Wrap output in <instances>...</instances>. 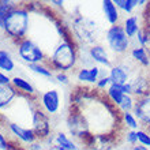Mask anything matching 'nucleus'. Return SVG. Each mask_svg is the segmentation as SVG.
Segmentation results:
<instances>
[{"label": "nucleus", "mask_w": 150, "mask_h": 150, "mask_svg": "<svg viewBox=\"0 0 150 150\" xmlns=\"http://www.w3.org/2000/svg\"><path fill=\"white\" fill-rule=\"evenodd\" d=\"M29 29V11L25 7H14L8 12L4 22V33L10 38L21 41L25 38V34Z\"/></svg>", "instance_id": "nucleus-1"}, {"label": "nucleus", "mask_w": 150, "mask_h": 150, "mask_svg": "<svg viewBox=\"0 0 150 150\" xmlns=\"http://www.w3.org/2000/svg\"><path fill=\"white\" fill-rule=\"evenodd\" d=\"M78 60L76 51L68 40H64L55 48L51 56V66L59 72H66L75 67Z\"/></svg>", "instance_id": "nucleus-2"}, {"label": "nucleus", "mask_w": 150, "mask_h": 150, "mask_svg": "<svg viewBox=\"0 0 150 150\" xmlns=\"http://www.w3.org/2000/svg\"><path fill=\"white\" fill-rule=\"evenodd\" d=\"M105 40L111 51H113L117 55H123L130 49L131 40L127 37L122 25H115L108 29L105 33Z\"/></svg>", "instance_id": "nucleus-3"}, {"label": "nucleus", "mask_w": 150, "mask_h": 150, "mask_svg": "<svg viewBox=\"0 0 150 150\" xmlns=\"http://www.w3.org/2000/svg\"><path fill=\"white\" fill-rule=\"evenodd\" d=\"M18 55L25 63H28V66L40 64L45 59L42 49L29 38H23L18 41Z\"/></svg>", "instance_id": "nucleus-4"}, {"label": "nucleus", "mask_w": 150, "mask_h": 150, "mask_svg": "<svg viewBox=\"0 0 150 150\" xmlns=\"http://www.w3.org/2000/svg\"><path fill=\"white\" fill-rule=\"evenodd\" d=\"M33 132L37 139H48L51 135V123L47 113L41 109L33 111Z\"/></svg>", "instance_id": "nucleus-5"}, {"label": "nucleus", "mask_w": 150, "mask_h": 150, "mask_svg": "<svg viewBox=\"0 0 150 150\" xmlns=\"http://www.w3.org/2000/svg\"><path fill=\"white\" fill-rule=\"evenodd\" d=\"M67 127L76 138L89 137V124L81 113H70L67 119Z\"/></svg>", "instance_id": "nucleus-6"}, {"label": "nucleus", "mask_w": 150, "mask_h": 150, "mask_svg": "<svg viewBox=\"0 0 150 150\" xmlns=\"http://www.w3.org/2000/svg\"><path fill=\"white\" fill-rule=\"evenodd\" d=\"M132 113L143 126H150V93L139 97L135 101V107Z\"/></svg>", "instance_id": "nucleus-7"}, {"label": "nucleus", "mask_w": 150, "mask_h": 150, "mask_svg": "<svg viewBox=\"0 0 150 150\" xmlns=\"http://www.w3.org/2000/svg\"><path fill=\"white\" fill-rule=\"evenodd\" d=\"M41 105L49 115H55L60 109V94L56 89L48 90L41 94Z\"/></svg>", "instance_id": "nucleus-8"}, {"label": "nucleus", "mask_w": 150, "mask_h": 150, "mask_svg": "<svg viewBox=\"0 0 150 150\" xmlns=\"http://www.w3.org/2000/svg\"><path fill=\"white\" fill-rule=\"evenodd\" d=\"M109 79H111L112 85H126L130 82V72L126 68V66L123 64H117V66H112L109 68V74H108Z\"/></svg>", "instance_id": "nucleus-9"}, {"label": "nucleus", "mask_w": 150, "mask_h": 150, "mask_svg": "<svg viewBox=\"0 0 150 150\" xmlns=\"http://www.w3.org/2000/svg\"><path fill=\"white\" fill-rule=\"evenodd\" d=\"M8 128L11 131L12 134L15 135L16 138L22 141L23 143H29V145H33V143L36 142V134L33 132L32 128H25V127L19 126V124H16V123H10L8 124Z\"/></svg>", "instance_id": "nucleus-10"}, {"label": "nucleus", "mask_w": 150, "mask_h": 150, "mask_svg": "<svg viewBox=\"0 0 150 150\" xmlns=\"http://www.w3.org/2000/svg\"><path fill=\"white\" fill-rule=\"evenodd\" d=\"M100 74H101V68L98 66H91V67L86 68L83 67L76 72V79L82 83H97L100 79Z\"/></svg>", "instance_id": "nucleus-11"}, {"label": "nucleus", "mask_w": 150, "mask_h": 150, "mask_svg": "<svg viewBox=\"0 0 150 150\" xmlns=\"http://www.w3.org/2000/svg\"><path fill=\"white\" fill-rule=\"evenodd\" d=\"M89 56H90L91 62H96V63L105 66V67H112L109 55H108L107 49L103 45H93L89 49Z\"/></svg>", "instance_id": "nucleus-12"}, {"label": "nucleus", "mask_w": 150, "mask_h": 150, "mask_svg": "<svg viewBox=\"0 0 150 150\" xmlns=\"http://www.w3.org/2000/svg\"><path fill=\"white\" fill-rule=\"evenodd\" d=\"M103 11H104V16L108 21V23L115 26L119 25L120 21V12L119 8L116 7V4L113 3V0H104L103 1Z\"/></svg>", "instance_id": "nucleus-13"}, {"label": "nucleus", "mask_w": 150, "mask_h": 150, "mask_svg": "<svg viewBox=\"0 0 150 150\" xmlns=\"http://www.w3.org/2000/svg\"><path fill=\"white\" fill-rule=\"evenodd\" d=\"M53 143H55V146H53L55 150H81V147H79L72 139L68 138L67 134H64V132H57V134H55V137H53Z\"/></svg>", "instance_id": "nucleus-14"}, {"label": "nucleus", "mask_w": 150, "mask_h": 150, "mask_svg": "<svg viewBox=\"0 0 150 150\" xmlns=\"http://www.w3.org/2000/svg\"><path fill=\"white\" fill-rule=\"evenodd\" d=\"M16 89L10 85H0V109L8 107L12 103V100L16 97Z\"/></svg>", "instance_id": "nucleus-15"}, {"label": "nucleus", "mask_w": 150, "mask_h": 150, "mask_svg": "<svg viewBox=\"0 0 150 150\" xmlns=\"http://www.w3.org/2000/svg\"><path fill=\"white\" fill-rule=\"evenodd\" d=\"M123 29H124V32H126L127 37L130 40L135 38L137 37V34H138V32L141 30V26H139V18L138 15H130L127 16L126 19H124V22H123Z\"/></svg>", "instance_id": "nucleus-16"}, {"label": "nucleus", "mask_w": 150, "mask_h": 150, "mask_svg": "<svg viewBox=\"0 0 150 150\" xmlns=\"http://www.w3.org/2000/svg\"><path fill=\"white\" fill-rule=\"evenodd\" d=\"M11 85L15 87L18 91L23 93V94H28V96L36 94V89H34V86H33L29 81H26L25 78H22V76H14V78H11Z\"/></svg>", "instance_id": "nucleus-17"}, {"label": "nucleus", "mask_w": 150, "mask_h": 150, "mask_svg": "<svg viewBox=\"0 0 150 150\" xmlns=\"http://www.w3.org/2000/svg\"><path fill=\"white\" fill-rule=\"evenodd\" d=\"M130 53H131V56H132V59H134L137 63L141 64L142 67H149L150 66V56L145 48L137 45V47H134L131 49Z\"/></svg>", "instance_id": "nucleus-18"}, {"label": "nucleus", "mask_w": 150, "mask_h": 150, "mask_svg": "<svg viewBox=\"0 0 150 150\" xmlns=\"http://www.w3.org/2000/svg\"><path fill=\"white\" fill-rule=\"evenodd\" d=\"M15 68V62L12 59L11 53L7 49H0V71L3 72H12Z\"/></svg>", "instance_id": "nucleus-19"}, {"label": "nucleus", "mask_w": 150, "mask_h": 150, "mask_svg": "<svg viewBox=\"0 0 150 150\" xmlns=\"http://www.w3.org/2000/svg\"><path fill=\"white\" fill-rule=\"evenodd\" d=\"M107 96L115 105L119 107V105L122 104V101L126 94H124V91H123V86H120V85H111V86L107 89Z\"/></svg>", "instance_id": "nucleus-20"}, {"label": "nucleus", "mask_w": 150, "mask_h": 150, "mask_svg": "<svg viewBox=\"0 0 150 150\" xmlns=\"http://www.w3.org/2000/svg\"><path fill=\"white\" fill-rule=\"evenodd\" d=\"M15 7V4L12 1H7V0H0V29H4V22L7 18L8 12Z\"/></svg>", "instance_id": "nucleus-21"}, {"label": "nucleus", "mask_w": 150, "mask_h": 150, "mask_svg": "<svg viewBox=\"0 0 150 150\" xmlns=\"http://www.w3.org/2000/svg\"><path fill=\"white\" fill-rule=\"evenodd\" d=\"M113 3L116 4V7L119 10H122V11L127 12V14H131L134 11V8L139 6L138 0H113Z\"/></svg>", "instance_id": "nucleus-22"}, {"label": "nucleus", "mask_w": 150, "mask_h": 150, "mask_svg": "<svg viewBox=\"0 0 150 150\" xmlns=\"http://www.w3.org/2000/svg\"><path fill=\"white\" fill-rule=\"evenodd\" d=\"M123 122H124V124H126L130 130H132V131L139 130V122L132 112H124V113H123Z\"/></svg>", "instance_id": "nucleus-23"}, {"label": "nucleus", "mask_w": 150, "mask_h": 150, "mask_svg": "<svg viewBox=\"0 0 150 150\" xmlns=\"http://www.w3.org/2000/svg\"><path fill=\"white\" fill-rule=\"evenodd\" d=\"M29 70H32L33 72H36V74L41 75V76H45V78H52L53 74H52V70H49L48 67L42 66V64H32V66H29Z\"/></svg>", "instance_id": "nucleus-24"}, {"label": "nucleus", "mask_w": 150, "mask_h": 150, "mask_svg": "<svg viewBox=\"0 0 150 150\" xmlns=\"http://www.w3.org/2000/svg\"><path fill=\"white\" fill-rule=\"evenodd\" d=\"M134 107H135L134 98H132V96H128V94L124 96L122 104L119 105V108H120V111H122L123 113H124V112H132L134 111Z\"/></svg>", "instance_id": "nucleus-25"}, {"label": "nucleus", "mask_w": 150, "mask_h": 150, "mask_svg": "<svg viewBox=\"0 0 150 150\" xmlns=\"http://www.w3.org/2000/svg\"><path fill=\"white\" fill-rule=\"evenodd\" d=\"M137 137H138V143L142 146H146L150 149V132H147L146 130H141L139 128L137 131Z\"/></svg>", "instance_id": "nucleus-26"}, {"label": "nucleus", "mask_w": 150, "mask_h": 150, "mask_svg": "<svg viewBox=\"0 0 150 150\" xmlns=\"http://www.w3.org/2000/svg\"><path fill=\"white\" fill-rule=\"evenodd\" d=\"M126 141L128 145L131 146H135V145H138V137H137V131H127L126 132Z\"/></svg>", "instance_id": "nucleus-27"}, {"label": "nucleus", "mask_w": 150, "mask_h": 150, "mask_svg": "<svg viewBox=\"0 0 150 150\" xmlns=\"http://www.w3.org/2000/svg\"><path fill=\"white\" fill-rule=\"evenodd\" d=\"M111 79H109V76H101V78L97 81V83H96V86L98 87V89H108V87L111 86Z\"/></svg>", "instance_id": "nucleus-28"}, {"label": "nucleus", "mask_w": 150, "mask_h": 150, "mask_svg": "<svg viewBox=\"0 0 150 150\" xmlns=\"http://www.w3.org/2000/svg\"><path fill=\"white\" fill-rule=\"evenodd\" d=\"M56 81L59 83H62V85H68V75L66 74V72H57V74L55 75Z\"/></svg>", "instance_id": "nucleus-29"}, {"label": "nucleus", "mask_w": 150, "mask_h": 150, "mask_svg": "<svg viewBox=\"0 0 150 150\" xmlns=\"http://www.w3.org/2000/svg\"><path fill=\"white\" fill-rule=\"evenodd\" d=\"M10 83H11V78L6 72L0 71V85H10Z\"/></svg>", "instance_id": "nucleus-30"}, {"label": "nucleus", "mask_w": 150, "mask_h": 150, "mask_svg": "<svg viewBox=\"0 0 150 150\" xmlns=\"http://www.w3.org/2000/svg\"><path fill=\"white\" fill-rule=\"evenodd\" d=\"M10 149V145H8L7 139L4 138V135L0 132V150H8Z\"/></svg>", "instance_id": "nucleus-31"}, {"label": "nucleus", "mask_w": 150, "mask_h": 150, "mask_svg": "<svg viewBox=\"0 0 150 150\" xmlns=\"http://www.w3.org/2000/svg\"><path fill=\"white\" fill-rule=\"evenodd\" d=\"M131 150H150L149 147H146V146H142V145H135V146H132L131 147Z\"/></svg>", "instance_id": "nucleus-32"}, {"label": "nucleus", "mask_w": 150, "mask_h": 150, "mask_svg": "<svg viewBox=\"0 0 150 150\" xmlns=\"http://www.w3.org/2000/svg\"><path fill=\"white\" fill-rule=\"evenodd\" d=\"M52 4H55V6H62V4H63V1H56V0H53V1H52Z\"/></svg>", "instance_id": "nucleus-33"}, {"label": "nucleus", "mask_w": 150, "mask_h": 150, "mask_svg": "<svg viewBox=\"0 0 150 150\" xmlns=\"http://www.w3.org/2000/svg\"><path fill=\"white\" fill-rule=\"evenodd\" d=\"M87 150H96V149H87Z\"/></svg>", "instance_id": "nucleus-34"}, {"label": "nucleus", "mask_w": 150, "mask_h": 150, "mask_svg": "<svg viewBox=\"0 0 150 150\" xmlns=\"http://www.w3.org/2000/svg\"><path fill=\"white\" fill-rule=\"evenodd\" d=\"M0 131H1V126H0Z\"/></svg>", "instance_id": "nucleus-35"}, {"label": "nucleus", "mask_w": 150, "mask_h": 150, "mask_svg": "<svg viewBox=\"0 0 150 150\" xmlns=\"http://www.w3.org/2000/svg\"><path fill=\"white\" fill-rule=\"evenodd\" d=\"M30 150H36V149H30Z\"/></svg>", "instance_id": "nucleus-36"}, {"label": "nucleus", "mask_w": 150, "mask_h": 150, "mask_svg": "<svg viewBox=\"0 0 150 150\" xmlns=\"http://www.w3.org/2000/svg\"><path fill=\"white\" fill-rule=\"evenodd\" d=\"M0 30H1V29H0Z\"/></svg>", "instance_id": "nucleus-37"}]
</instances>
